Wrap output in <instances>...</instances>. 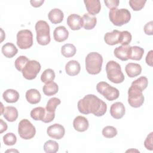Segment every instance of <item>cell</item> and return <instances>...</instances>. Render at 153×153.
<instances>
[{
	"label": "cell",
	"instance_id": "37",
	"mask_svg": "<svg viewBox=\"0 0 153 153\" xmlns=\"http://www.w3.org/2000/svg\"><path fill=\"white\" fill-rule=\"evenodd\" d=\"M3 142L6 145H14L17 142L16 136L13 133H8L3 136Z\"/></svg>",
	"mask_w": 153,
	"mask_h": 153
},
{
	"label": "cell",
	"instance_id": "35",
	"mask_svg": "<svg viewBox=\"0 0 153 153\" xmlns=\"http://www.w3.org/2000/svg\"><path fill=\"white\" fill-rule=\"evenodd\" d=\"M29 61L28 58L25 56H20L15 60V67L19 71L22 72L26 64Z\"/></svg>",
	"mask_w": 153,
	"mask_h": 153
},
{
	"label": "cell",
	"instance_id": "45",
	"mask_svg": "<svg viewBox=\"0 0 153 153\" xmlns=\"http://www.w3.org/2000/svg\"><path fill=\"white\" fill-rule=\"evenodd\" d=\"M1 121V131L0 133H2L4 131H6L7 129V124L6 123H5L2 119L0 120Z\"/></svg>",
	"mask_w": 153,
	"mask_h": 153
},
{
	"label": "cell",
	"instance_id": "2",
	"mask_svg": "<svg viewBox=\"0 0 153 153\" xmlns=\"http://www.w3.org/2000/svg\"><path fill=\"white\" fill-rule=\"evenodd\" d=\"M85 69L91 75H96L102 70L103 57L97 52H91L87 54L85 59Z\"/></svg>",
	"mask_w": 153,
	"mask_h": 153
},
{
	"label": "cell",
	"instance_id": "4",
	"mask_svg": "<svg viewBox=\"0 0 153 153\" xmlns=\"http://www.w3.org/2000/svg\"><path fill=\"white\" fill-rule=\"evenodd\" d=\"M109 17L110 21L115 26H121L129 22L131 19V14L126 8L118 9L117 8L110 10Z\"/></svg>",
	"mask_w": 153,
	"mask_h": 153
},
{
	"label": "cell",
	"instance_id": "23",
	"mask_svg": "<svg viewBox=\"0 0 153 153\" xmlns=\"http://www.w3.org/2000/svg\"><path fill=\"white\" fill-rule=\"evenodd\" d=\"M2 115L8 121L13 122L16 121L18 117V111L14 106H7L4 108Z\"/></svg>",
	"mask_w": 153,
	"mask_h": 153
},
{
	"label": "cell",
	"instance_id": "20",
	"mask_svg": "<svg viewBox=\"0 0 153 153\" xmlns=\"http://www.w3.org/2000/svg\"><path fill=\"white\" fill-rule=\"evenodd\" d=\"M81 70V66L79 62L72 60L69 61L65 65L66 73L69 76H75L78 75Z\"/></svg>",
	"mask_w": 153,
	"mask_h": 153
},
{
	"label": "cell",
	"instance_id": "1",
	"mask_svg": "<svg viewBox=\"0 0 153 153\" xmlns=\"http://www.w3.org/2000/svg\"><path fill=\"white\" fill-rule=\"evenodd\" d=\"M77 106L79 112L81 114H93L96 117L103 116L107 110L106 103L91 94H87L83 99H80L78 102Z\"/></svg>",
	"mask_w": 153,
	"mask_h": 153
},
{
	"label": "cell",
	"instance_id": "41",
	"mask_svg": "<svg viewBox=\"0 0 153 153\" xmlns=\"http://www.w3.org/2000/svg\"><path fill=\"white\" fill-rule=\"evenodd\" d=\"M104 2L106 6L109 8L110 10L113 8H117L120 4V1L118 0H109L104 1Z\"/></svg>",
	"mask_w": 153,
	"mask_h": 153
},
{
	"label": "cell",
	"instance_id": "44",
	"mask_svg": "<svg viewBox=\"0 0 153 153\" xmlns=\"http://www.w3.org/2000/svg\"><path fill=\"white\" fill-rule=\"evenodd\" d=\"M30 2L32 7L37 8V7H39L41 6L42 4L44 2V0H41V1H35V0H33V1H30Z\"/></svg>",
	"mask_w": 153,
	"mask_h": 153
},
{
	"label": "cell",
	"instance_id": "42",
	"mask_svg": "<svg viewBox=\"0 0 153 153\" xmlns=\"http://www.w3.org/2000/svg\"><path fill=\"white\" fill-rule=\"evenodd\" d=\"M144 32L145 34L148 35H152L153 34V22L151 21L147 23L144 26Z\"/></svg>",
	"mask_w": 153,
	"mask_h": 153
},
{
	"label": "cell",
	"instance_id": "27",
	"mask_svg": "<svg viewBox=\"0 0 153 153\" xmlns=\"http://www.w3.org/2000/svg\"><path fill=\"white\" fill-rule=\"evenodd\" d=\"M82 27L86 30H91L93 29L97 23V19L96 17L91 16L89 14H84L82 17Z\"/></svg>",
	"mask_w": 153,
	"mask_h": 153
},
{
	"label": "cell",
	"instance_id": "5",
	"mask_svg": "<svg viewBox=\"0 0 153 153\" xmlns=\"http://www.w3.org/2000/svg\"><path fill=\"white\" fill-rule=\"evenodd\" d=\"M36 41L39 45H46L51 41L50 26L44 20H39L35 24Z\"/></svg>",
	"mask_w": 153,
	"mask_h": 153
},
{
	"label": "cell",
	"instance_id": "34",
	"mask_svg": "<svg viewBox=\"0 0 153 153\" xmlns=\"http://www.w3.org/2000/svg\"><path fill=\"white\" fill-rule=\"evenodd\" d=\"M61 100L57 97H52L47 102L45 109L50 112H55L57 106L60 105Z\"/></svg>",
	"mask_w": 153,
	"mask_h": 153
},
{
	"label": "cell",
	"instance_id": "13",
	"mask_svg": "<svg viewBox=\"0 0 153 153\" xmlns=\"http://www.w3.org/2000/svg\"><path fill=\"white\" fill-rule=\"evenodd\" d=\"M125 112V106L123 103L120 102L114 103L110 108V114L115 119H120L123 118Z\"/></svg>",
	"mask_w": 153,
	"mask_h": 153
},
{
	"label": "cell",
	"instance_id": "24",
	"mask_svg": "<svg viewBox=\"0 0 153 153\" xmlns=\"http://www.w3.org/2000/svg\"><path fill=\"white\" fill-rule=\"evenodd\" d=\"M26 99L29 103L36 104L40 102L41 96L39 91L36 89L31 88L26 91Z\"/></svg>",
	"mask_w": 153,
	"mask_h": 153
},
{
	"label": "cell",
	"instance_id": "31",
	"mask_svg": "<svg viewBox=\"0 0 153 153\" xmlns=\"http://www.w3.org/2000/svg\"><path fill=\"white\" fill-rule=\"evenodd\" d=\"M55 78V73L52 69H45L41 76V80L42 82L47 84L53 82Z\"/></svg>",
	"mask_w": 153,
	"mask_h": 153
},
{
	"label": "cell",
	"instance_id": "14",
	"mask_svg": "<svg viewBox=\"0 0 153 153\" xmlns=\"http://www.w3.org/2000/svg\"><path fill=\"white\" fill-rule=\"evenodd\" d=\"M67 24L73 30H79L82 27V19L76 14H72L67 18Z\"/></svg>",
	"mask_w": 153,
	"mask_h": 153
},
{
	"label": "cell",
	"instance_id": "46",
	"mask_svg": "<svg viewBox=\"0 0 153 153\" xmlns=\"http://www.w3.org/2000/svg\"><path fill=\"white\" fill-rule=\"evenodd\" d=\"M8 151H10V152H11V151H16V152H18V151H17V150H7L6 152H8Z\"/></svg>",
	"mask_w": 153,
	"mask_h": 153
},
{
	"label": "cell",
	"instance_id": "43",
	"mask_svg": "<svg viewBox=\"0 0 153 153\" xmlns=\"http://www.w3.org/2000/svg\"><path fill=\"white\" fill-rule=\"evenodd\" d=\"M152 54H153V51L150 50L147 54L145 59L146 64L150 66H152V56H153Z\"/></svg>",
	"mask_w": 153,
	"mask_h": 153
},
{
	"label": "cell",
	"instance_id": "33",
	"mask_svg": "<svg viewBox=\"0 0 153 153\" xmlns=\"http://www.w3.org/2000/svg\"><path fill=\"white\" fill-rule=\"evenodd\" d=\"M148 80L145 76H140L136 80L133 81L131 83V85L136 87L139 90L143 91L148 86Z\"/></svg>",
	"mask_w": 153,
	"mask_h": 153
},
{
	"label": "cell",
	"instance_id": "18",
	"mask_svg": "<svg viewBox=\"0 0 153 153\" xmlns=\"http://www.w3.org/2000/svg\"><path fill=\"white\" fill-rule=\"evenodd\" d=\"M84 2L85 5L86 9L91 15L98 14L101 9L100 2L99 0H85Z\"/></svg>",
	"mask_w": 153,
	"mask_h": 153
},
{
	"label": "cell",
	"instance_id": "9",
	"mask_svg": "<svg viewBox=\"0 0 153 153\" xmlns=\"http://www.w3.org/2000/svg\"><path fill=\"white\" fill-rule=\"evenodd\" d=\"M128 102L133 108H139L144 102L142 91L131 85L128 90Z\"/></svg>",
	"mask_w": 153,
	"mask_h": 153
},
{
	"label": "cell",
	"instance_id": "8",
	"mask_svg": "<svg viewBox=\"0 0 153 153\" xmlns=\"http://www.w3.org/2000/svg\"><path fill=\"white\" fill-rule=\"evenodd\" d=\"M30 117L35 121H42L45 123L51 122L55 117V112H50L43 107H36L30 112Z\"/></svg>",
	"mask_w": 153,
	"mask_h": 153
},
{
	"label": "cell",
	"instance_id": "30",
	"mask_svg": "<svg viewBox=\"0 0 153 153\" xmlns=\"http://www.w3.org/2000/svg\"><path fill=\"white\" fill-rule=\"evenodd\" d=\"M76 48L72 44H66L61 48V53L65 57H73L76 53Z\"/></svg>",
	"mask_w": 153,
	"mask_h": 153
},
{
	"label": "cell",
	"instance_id": "12",
	"mask_svg": "<svg viewBox=\"0 0 153 153\" xmlns=\"http://www.w3.org/2000/svg\"><path fill=\"white\" fill-rule=\"evenodd\" d=\"M47 133L53 139H60L65 135V129L62 125L56 123L47 128Z\"/></svg>",
	"mask_w": 153,
	"mask_h": 153
},
{
	"label": "cell",
	"instance_id": "6",
	"mask_svg": "<svg viewBox=\"0 0 153 153\" xmlns=\"http://www.w3.org/2000/svg\"><path fill=\"white\" fill-rule=\"evenodd\" d=\"M96 90L100 94L103 95L109 101H112L118 98L120 96L119 90L110 85L108 83L104 81H101L97 83Z\"/></svg>",
	"mask_w": 153,
	"mask_h": 153
},
{
	"label": "cell",
	"instance_id": "32",
	"mask_svg": "<svg viewBox=\"0 0 153 153\" xmlns=\"http://www.w3.org/2000/svg\"><path fill=\"white\" fill-rule=\"evenodd\" d=\"M44 150L47 153H55L59 150V144L54 140H48L44 145Z\"/></svg>",
	"mask_w": 153,
	"mask_h": 153
},
{
	"label": "cell",
	"instance_id": "3",
	"mask_svg": "<svg viewBox=\"0 0 153 153\" xmlns=\"http://www.w3.org/2000/svg\"><path fill=\"white\" fill-rule=\"evenodd\" d=\"M108 79L115 84H120L124 81V75L119 63L114 60L109 61L106 65Z\"/></svg>",
	"mask_w": 153,
	"mask_h": 153
},
{
	"label": "cell",
	"instance_id": "40",
	"mask_svg": "<svg viewBox=\"0 0 153 153\" xmlns=\"http://www.w3.org/2000/svg\"><path fill=\"white\" fill-rule=\"evenodd\" d=\"M152 132H151L146 137V139L144 141V145L145 147L150 151H152L153 149L152 146Z\"/></svg>",
	"mask_w": 153,
	"mask_h": 153
},
{
	"label": "cell",
	"instance_id": "29",
	"mask_svg": "<svg viewBox=\"0 0 153 153\" xmlns=\"http://www.w3.org/2000/svg\"><path fill=\"white\" fill-rule=\"evenodd\" d=\"M144 54V50L138 46H132L130 48L129 59L134 60H140Z\"/></svg>",
	"mask_w": 153,
	"mask_h": 153
},
{
	"label": "cell",
	"instance_id": "11",
	"mask_svg": "<svg viewBox=\"0 0 153 153\" xmlns=\"http://www.w3.org/2000/svg\"><path fill=\"white\" fill-rule=\"evenodd\" d=\"M41 66L40 63L35 60H29L23 69L22 72L23 77L28 80H32L36 77Z\"/></svg>",
	"mask_w": 153,
	"mask_h": 153
},
{
	"label": "cell",
	"instance_id": "36",
	"mask_svg": "<svg viewBox=\"0 0 153 153\" xmlns=\"http://www.w3.org/2000/svg\"><path fill=\"white\" fill-rule=\"evenodd\" d=\"M102 134L106 138H112L117 134V130L114 127L108 126L103 128Z\"/></svg>",
	"mask_w": 153,
	"mask_h": 153
},
{
	"label": "cell",
	"instance_id": "17",
	"mask_svg": "<svg viewBox=\"0 0 153 153\" xmlns=\"http://www.w3.org/2000/svg\"><path fill=\"white\" fill-rule=\"evenodd\" d=\"M131 46L121 45L115 48L114 53L115 56L122 61H127L129 59V54Z\"/></svg>",
	"mask_w": 153,
	"mask_h": 153
},
{
	"label": "cell",
	"instance_id": "7",
	"mask_svg": "<svg viewBox=\"0 0 153 153\" xmlns=\"http://www.w3.org/2000/svg\"><path fill=\"white\" fill-rule=\"evenodd\" d=\"M18 133L21 138L28 140L35 136L36 129L35 126L28 120L23 119L19 122Z\"/></svg>",
	"mask_w": 153,
	"mask_h": 153
},
{
	"label": "cell",
	"instance_id": "21",
	"mask_svg": "<svg viewBox=\"0 0 153 153\" xmlns=\"http://www.w3.org/2000/svg\"><path fill=\"white\" fill-rule=\"evenodd\" d=\"M125 71L129 77L134 78L141 74L142 67L137 63H128L126 66Z\"/></svg>",
	"mask_w": 153,
	"mask_h": 153
},
{
	"label": "cell",
	"instance_id": "26",
	"mask_svg": "<svg viewBox=\"0 0 153 153\" xmlns=\"http://www.w3.org/2000/svg\"><path fill=\"white\" fill-rule=\"evenodd\" d=\"M4 100L7 103H15L19 99V93L14 89H7L2 94Z\"/></svg>",
	"mask_w": 153,
	"mask_h": 153
},
{
	"label": "cell",
	"instance_id": "19",
	"mask_svg": "<svg viewBox=\"0 0 153 153\" xmlns=\"http://www.w3.org/2000/svg\"><path fill=\"white\" fill-rule=\"evenodd\" d=\"M69 36V32L63 26H60L55 28L53 32V37L56 41L61 42L66 40Z\"/></svg>",
	"mask_w": 153,
	"mask_h": 153
},
{
	"label": "cell",
	"instance_id": "16",
	"mask_svg": "<svg viewBox=\"0 0 153 153\" xmlns=\"http://www.w3.org/2000/svg\"><path fill=\"white\" fill-rule=\"evenodd\" d=\"M73 126L75 130L83 132L88 129L89 123L85 117L83 116H77L74 120Z\"/></svg>",
	"mask_w": 153,
	"mask_h": 153
},
{
	"label": "cell",
	"instance_id": "39",
	"mask_svg": "<svg viewBox=\"0 0 153 153\" xmlns=\"http://www.w3.org/2000/svg\"><path fill=\"white\" fill-rule=\"evenodd\" d=\"M146 1L143 0H130L129 1V4L131 8L134 11H139L142 10L145 6Z\"/></svg>",
	"mask_w": 153,
	"mask_h": 153
},
{
	"label": "cell",
	"instance_id": "22",
	"mask_svg": "<svg viewBox=\"0 0 153 153\" xmlns=\"http://www.w3.org/2000/svg\"><path fill=\"white\" fill-rule=\"evenodd\" d=\"M48 17L53 24L56 25L63 21L64 14L61 10L59 8H54L48 13Z\"/></svg>",
	"mask_w": 153,
	"mask_h": 153
},
{
	"label": "cell",
	"instance_id": "38",
	"mask_svg": "<svg viewBox=\"0 0 153 153\" xmlns=\"http://www.w3.org/2000/svg\"><path fill=\"white\" fill-rule=\"evenodd\" d=\"M131 38V35L129 32L127 30L122 31L121 32L120 44H122V45H128L130 43Z\"/></svg>",
	"mask_w": 153,
	"mask_h": 153
},
{
	"label": "cell",
	"instance_id": "25",
	"mask_svg": "<svg viewBox=\"0 0 153 153\" xmlns=\"http://www.w3.org/2000/svg\"><path fill=\"white\" fill-rule=\"evenodd\" d=\"M2 53L5 57L7 58H12L18 52V50L16 47L11 42H7L1 48Z\"/></svg>",
	"mask_w": 153,
	"mask_h": 153
},
{
	"label": "cell",
	"instance_id": "15",
	"mask_svg": "<svg viewBox=\"0 0 153 153\" xmlns=\"http://www.w3.org/2000/svg\"><path fill=\"white\" fill-rule=\"evenodd\" d=\"M121 31L115 29L111 32H107L104 36L105 43L109 45H114L120 43L121 37Z\"/></svg>",
	"mask_w": 153,
	"mask_h": 153
},
{
	"label": "cell",
	"instance_id": "28",
	"mask_svg": "<svg viewBox=\"0 0 153 153\" xmlns=\"http://www.w3.org/2000/svg\"><path fill=\"white\" fill-rule=\"evenodd\" d=\"M59 86L57 83L54 82H51L47 84H45L42 88L43 93L45 95L47 96H53L58 92Z\"/></svg>",
	"mask_w": 153,
	"mask_h": 153
},
{
	"label": "cell",
	"instance_id": "10",
	"mask_svg": "<svg viewBox=\"0 0 153 153\" xmlns=\"http://www.w3.org/2000/svg\"><path fill=\"white\" fill-rule=\"evenodd\" d=\"M17 45L20 49H27L33 45V34L30 30L23 29L17 34Z\"/></svg>",
	"mask_w": 153,
	"mask_h": 153
}]
</instances>
